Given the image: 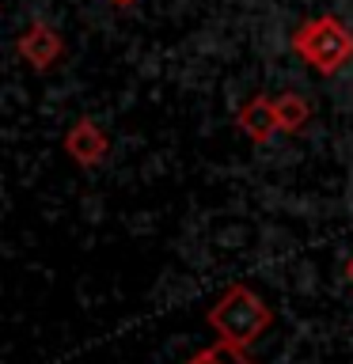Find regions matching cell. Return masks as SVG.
I'll return each instance as SVG.
<instances>
[{
  "label": "cell",
  "mask_w": 353,
  "mask_h": 364,
  "mask_svg": "<svg viewBox=\"0 0 353 364\" xmlns=\"http://www.w3.org/2000/svg\"><path fill=\"white\" fill-rule=\"evenodd\" d=\"M205 323H209L213 334L221 341H228V346L251 349L273 326V311L251 284L236 281V284H228V289L216 296V304L205 311Z\"/></svg>",
  "instance_id": "1"
},
{
  "label": "cell",
  "mask_w": 353,
  "mask_h": 364,
  "mask_svg": "<svg viewBox=\"0 0 353 364\" xmlns=\"http://www.w3.org/2000/svg\"><path fill=\"white\" fill-rule=\"evenodd\" d=\"M293 53L312 65L319 76H334L338 68L353 61V31L338 16H315L293 31Z\"/></svg>",
  "instance_id": "2"
},
{
  "label": "cell",
  "mask_w": 353,
  "mask_h": 364,
  "mask_svg": "<svg viewBox=\"0 0 353 364\" xmlns=\"http://www.w3.org/2000/svg\"><path fill=\"white\" fill-rule=\"evenodd\" d=\"M16 53H19L23 65L34 68V73H50V68L65 57V42L46 19H34L16 38Z\"/></svg>",
  "instance_id": "3"
},
{
  "label": "cell",
  "mask_w": 353,
  "mask_h": 364,
  "mask_svg": "<svg viewBox=\"0 0 353 364\" xmlns=\"http://www.w3.org/2000/svg\"><path fill=\"white\" fill-rule=\"evenodd\" d=\"M61 148H65V156L73 159L76 167H99L102 159H107V152H110V136L102 133L99 122L76 118V122L65 129Z\"/></svg>",
  "instance_id": "4"
},
{
  "label": "cell",
  "mask_w": 353,
  "mask_h": 364,
  "mask_svg": "<svg viewBox=\"0 0 353 364\" xmlns=\"http://www.w3.org/2000/svg\"><path fill=\"white\" fill-rule=\"evenodd\" d=\"M236 125H239V133H243L247 141H255V144H266V141H273V133H281L273 99H266V95L251 99L247 107L236 114Z\"/></svg>",
  "instance_id": "5"
},
{
  "label": "cell",
  "mask_w": 353,
  "mask_h": 364,
  "mask_svg": "<svg viewBox=\"0 0 353 364\" xmlns=\"http://www.w3.org/2000/svg\"><path fill=\"white\" fill-rule=\"evenodd\" d=\"M273 110H278V125H281V133H300L307 122H312V107L296 95V91H281L278 99H273Z\"/></svg>",
  "instance_id": "6"
},
{
  "label": "cell",
  "mask_w": 353,
  "mask_h": 364,
  "mask_svg": "<svg viewBox=\"0 0 353 364\" xmlns=\"http://www.w3.org/2000/svg\"><path fill=\"white\" fill-rule=\"evenodd\" d=\"M186 364H255L247 357V349H239V346H228V341H216V346H205L198 349Z\"/></svg>",
  "instance_id": "7"
},
{
  "label": "cell",
  "mask_w": 353,
  "mask_h": 364,
  "mask_svg": "<svg viewBox=\"0 0 353 364\" xmlns=\"http://www.w3.org/2000/svg\"><path fill=\"white\" fill-rule=\"evenodd\" d=\"M346 281H349V284H353V258H349V262H346Z\"/></svg>",
  "instance_id": "8"
},
{
  "label": "cell",
  "mask_w": 353,
  "mask_h": 364,
  "mask_svg": "<svg viewBox=\"0 0 353 364\" xmlns=\"http://www.w3.org/2000/svg\"><path fill=\"white\" fill-rule=\"evenodd\" d=\"M110 4H114V8H130L133 0H110Z\"/></svg>",
  "instance_id": "9"
}]
</instances>
